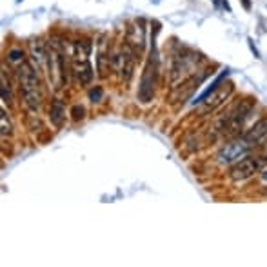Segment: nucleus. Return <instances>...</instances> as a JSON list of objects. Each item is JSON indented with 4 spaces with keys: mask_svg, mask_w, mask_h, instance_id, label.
<instances>
[{
    "mask_svg": "<svg viewBox=\"0 0 267 267\" xmlns=\"http://www.w3.org/2000/svg\"><path fill=\"white\" fill-rule=\"evenodd\" d=\"M17 78H19L20 93L24 97L25 106L31 111H38L42 102V91H40V80L35 68L29 62H22L17 69Z\"/></svg>",
    "mask_w": 267,
    "mask_h": 267,
    "instance_id": "1",
    "label": "nucleus"
},
{
    "mask_svg": "<svg viewBox=\"0 0 267 267\" xmlns=\"http://www.w3.org/2000/svg\"><path fill=\"white\" fill-rule=\"evenodd\" d=\"M255 102H256L255 98L240 100V102H238V104H236V106L227 113V117L220 118L217 129L222 131V135L227 137V138L240 137L243 124H245V120H247V117L251 115L253 107H255Z\"/></svg>",
    "mask_w": 267,
    "mask_h": 267,
    "instance_id": "2",
    "label": "nucleus"
},
{
    "mask_svg": "<svg viewBox=\"0 0 267 267\" xmlns=\"http://www.w3.org/2000/svg\"><path fill=\"white\" fill-rule=\"evenodd\" d=\"M204 58L202 55L194 53V51H184V53H176L173 56V66H171V87H178L180 82H184L187 76H193L194 71L198 68V64Z\"/></svg>",
    "mask_w": 267,
    "mask_h": 267,
    "instance_id": "3",
    "label": "nucleus"
},
{
    "mask_svg": "<svg viewBox=\"0 0 267 267\" xmlns=\"http://www.w3.org/2000/svg\"><path fill=\"white\" fill-rule=\"evenodd\" d=\"M89 53H91V42L89 40H76L75 48H73L71 68L75 71L78 82L84 86H87L93 80V68L89 62Z\"/></svg>",
    "mask_w": 267,
    "mask_h": 267,
    "instance_id": "4",
    "label": "nucleus"
},
{
    "mask_svg": "<svg viewBox=\"0 0 267 267\" xmlns=\"http://www.w3.org/2000/svg\"><path fill=\"white\" fill-rule=\"evenodd\" d=\"M155 84H156V49L155 44L151 48V56L142 73V82H140V89H138V98L142 102H151L153 95H155Z\"/></svg>",
    "mask_w": 267,
    "mask_h": 267,
    "instance_id": "5",
    "label": "nucleus"
},
{
    "mask_svg": "<svg viewBox=\"0 0 267 267\" xmlns=\"http://www.w3.org/2000/svg\"><path fill=\"white\" fill-rule=\"evenodd\" d=\"M251 146H249L243 138L238 140H231L225 146L220 147V151L217 153V162L220 166H229V164H236L238 160H242L243 156H247Z\"/></svg>",
    "mask_w": 267,
    "mask_h": 267,
    "instance_id": "6",
    "label": "nucleus"
},
{
    "mask_svg": "<svg viewBox=\"0 0 267 267\" xmlns=\"http://www.w3.org/2000/svg\"><path fill=\"white\" fill-rule=\"evenodd\" d=\"M260 160L258 158H255V156H243L242 160H238L231 168L229 171V176H231V180H247L249 176H253V174L260 169Z\"/></svg>",
    "mask_w": 267,
    "mask_h": 267,
    "instance_id": "7",
    "label": "nucleus"
},
{
    "mask_svg": "<svg viewBox=\"0 0 267 267\" xmlns=\"http://www.w3.org/2000/svg\"><path fill=\"white\" fill-rule=\"evenodd\" d=\"M231 93H233V84H231V82H224L215 93H211L204 102H202V109H200V113H202V115H207L209 111H215L217 107H220L225 100L229 98Z\"/></svg>",
    "mask_w": 267,
    "mask_h": 267,
    "instance_id": "8",
    "label": "nucleus"
},
{
    "mask_svg": "<svg viewBox=\"0 0 267 267\" xmlns=\"http://www.w3.org/2000/svg\"><path fill=\"white\" fill-rule=\"evenodd\" d=\"M242 138L251 147L253 146H264V144H267V117L255 122V124L251 125V129H247L243 133Z\"/></svg>",
    "mask_w": 267,
    "mask_h": 267,
    "instance_id": "9",
    "label": "nucleus"
},
{
    "mask_svg": "<svg viewBox=\"0 0 267 267\" xmlns=\"http://www.w3.org/2000/svg\"><path fill=\"white\" fill-rule=\"evenodd\" d=\"M127 44H129L133 49L140 53L146 46V27H144V20H135L133 24L127 27Z\"/></svg>",
    "mask_w": 267,
    "mask_h": 267,
    "instance_id": "10",
    "label": "nucleus"
},
{
    "mask_svg": "<svg viewBox=\"0 0 267 267\" xmlns=\"http://www.w3.org/2000/svg\"><path fill=\"white\" fill-rule=\"evenodd\" d=\"M205 75H207V73H202V75H198V76L193 75L189 80L184 82V84H182V87L178 89V93H176V98H174V100H178V102H182V104H184V102H186V100L193 95V91L200 87V84L204 82Z\"/></svg>",
    "mask_w": 267,
    "mask_h": 267,
    "instance_id": "11",
    "label": "nucleus"
},
{
    "mask_svg": "<svg viewBox=\"0 0 267 267\" xmlns=\"http://www.w3.org/2000/svg\"><path fill=\"white\" fill-rule=\"evenodd\" d=\"M49 120L55 127H62L64 120H66V107H64V102L60 98H55L53 104L49 107Z\"/></svg>",
    "mask_w": 267,
    "mask_h": 267,
    "instance_id": "12",
    "label": "nucleus"
},
{
    "mask_svg": "<svg viewBox=\"0 0 267 267\" xmlns=\"http://www.w3.org/2000/svg\"><path fill=\"white\" fill-rule=\"evenodd\" d=\"M29 49H31L33 60L37 62L38 68H44V64H48V51L44 48V44L40 40H31L29 42Z\"/></svg>",
    "mask_w": 267,
    "mask_h": 267,
    "instance_id": "13",
    "label": "nucleus"
},
{
    "mask_svg": "<svg viewBox=\"0 0 267 267\" xmlns=\"http://www.w3.org/2000/svg\"><path fill=\"white\" fill-rule=\"evenodd\" d=\"M227 75H229V69H224V71H222V73H220V75H218L217 78H215V82H213L211 86L207 87V89H205L204 93L200 95L198 98H196V100H193V104H202V102H204V100L207 98L209 95L215 93V91H217L218 87H220V86H222V84H224L225 78H227Z\"/></svg>",
    "mask_w": 267,
    "mask_h": 267,
    "instance_id": "14",
    "label": "nucleus"
},
{
    "mask_svg": "<svg viewBox=\"0 0 267 267\" xmlns=\"http://www.w3.org/2000/svg\"><path fill=\"white\" fill-rule=\"evenodd\" d=\"M2 102L11 106L13 104V95H11V86L6 78V71H2Z\"/></svg>",
    "mask_w": 267,
    "mask_h": 267,
    "instance_id": "15",
    "label": "nucleus"
},
{
    "mask_svg": "<svg viewBox=\"0 0 267 267\" xmlns=\"http://www.w3.org/2000/svg\"><path fill=\"white\" fill-rule=\"evenodd\" d=\"M7 60L11 64H22V62H25L24 60V51L22 49H19V48H13V49H9L7 51Z\"/></svg>",
    "mask_w": 267,
    "mask_h": 267,
    "instance_id": "16",
    "label": "nucleus"
},
{
    "mask_svg": "<svg viewBox=\"0 0 267 267\" xmlns=\"http://www.w3.org/2000/svg\"><path fill=\"white\" fill-rule=\"evenodd\" d=\"M2 117H0V125H2V138H6V137H9L11 135V124H9V120H7V117H6V111L2 109V113H0Z\"/></svg>",
    "mask_w": 267,
    "mask_h": 267,
    "instance_id": "17",
    "label": "nucleus"
},
{
    "mask_svg": "<svg viewBox=\"0 0 267 267\" xmlns=\"http://www.w3.org/2000/svg\"><path fill=\"white\" fill-rule=\"evenodd\" d=\"M102 97H104V89H102L100 86L93 87V89L89 91V100H91L93 104H95V102H100V100H102Z\"/></svg>",
    "mask_w": 267,
    "mask_h": 267,
    "instance_id": "18",
    "label": "nucleus"
},
{
    "mask_svg": "<svg viewBox=\"0 0 267 267\" xmlns=\"http://www.w3.org/2000/svg\"><path fill=\"white\" fill-rule=\"evenodd\" d=\"M71 115H73V120H82L84 118V115H86V109L82 106H73V109H71Z\"/></svg>",
    "mask_w": 267,
    "mask_h": 267,
    "instance_id": "19",
    "label": "nucleus"
},
{
    "mask_svg": "<svg viewBox=\"0 0 267 267\" xmlns=\"http://www.w3.org/2000/svg\"><path fill=\"white\" fill-rule=\"evenodd\" d=\"M247 42H249V48H251V51H253V55H255L256 58H260V53H258V49H256V48H255V44H253V40L249 38Z\"/></svg>",
    "mask_w": 267,
    "mask_h": 267,
    "instance_id": "20",
    "label": "nucleus"
},
{
    "mask_svg": "<svg viewBox=\"0 0 267 267\" xmlns=\"http://www.w3.org/2000/svg\"><path fill=\"white\" fill-rule=\"evenodd\" d=\"M242 2V6L245 11H251V7H253V4H251V0H240Z\"/></svg>",
    "mask_w": 267,
    "mask_h": 267,
    "instance_id": "21",
    "label": "nucleus"
},
{
    "mask_svg": "<svg viewBox=\"0 0 267 267\" xmlns=\"http://www.w3.org/2000/svg\"><path fill=\"white\" fill-rule=\"evenodd\" d=\"M222 4H224V7L227 9V11H231V6H229V2H227V0H222Z\"/></svg>",
    "mask_w": 267,
    "mask_h": 267,
    "instance_id": "22",
    "label": "nucleus"
},
{
    "mask_svg": "<svg viewBox=\"0 0 267 267\" xmlns=\"http://www.w3.org/2000/svg\"><path fill=\"white\" fill-rule=\"evenodd\" d=\"M264 178H266V180H267V171H266V173H264Z\"/></svg>",
    "mask_w": 267,
    "mask_h": 267,
    "instance_id": "23",
    "label": "nucleus"
}]
</instances>
